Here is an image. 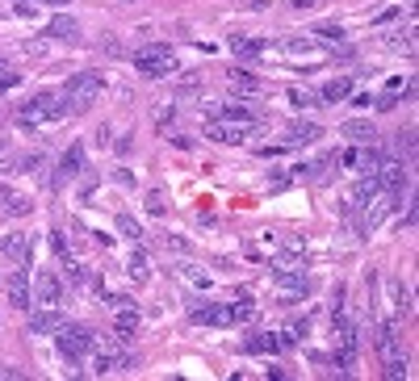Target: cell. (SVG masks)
I'll use <instances>...</instances> for the list:
<instances>
[{"label": "cell", "mask_w": 419, "mask_h": 381, "mask_svg": "<svg viewBox=\"0 0 419 381\" xmlns=\"http://www.w3.org/2000/svg\"><path fill=\"white\" fill-rule=\"evenodd\" d=\"M134 67H139L147 80H164V76H172V71H176V55H172L164 42H151V46L134 50Z\"/></svg>", "instance_id": "1"}, {"label": "cell", "mask_w": 419, "mask_h": 381, "mask_svg": "<svg viewBox=\"0 0 419 381\" xmlns=\"http://www.w3.org/2000/svg\"><path fill=\"white\" fill-rule=\"evenodd\" d=\"M97 348V331L92 327H80V323H63L59 327V352L67 357V361H80V357H88Z\"/></svg>", "instance_id": "2"}, {"label": "cell", "mask_w": 419, "mask_h": 381, "mask_svg": "<svg viewBox=\"0 0 419 381\" xmlns=\"http://www.w3.org/2000/svg\"><path fill=\"white\" fill-rule=\"evenodd\" d=\"M101 88H105L101 71H76V76H67V84H63V101H71V105H88V101L101 96Z\"/></svg>", "instance_id": "3"}, {"label": "cell", "mask_w": 419, "mask_h": 381, "mask_svg": "<svg viewBox=\"0 0 419 381\" xmlns=\"http://www.w3.org/2000/svg\"><path fill=\"white\" fill-rule=\"evenodd\" d=\"M374 176H378L382 193H395V197H399V193L407 189V168H403L399 159H386V155H382V164H378V172H374Z\"/></svg>", "instance_id": "4"}, {"label": "cell", "mask_w": 419, "mask_h": 381, "mask_svg": "<svg viewBox=\"0 0 419 381\" xmlns=\"http://www.w3.org/2000/svg\"><path fill=\"white\" fill-rule=\"evenodd\" d=\"M273 281L285 289V302H298V298L311 289V277H306L302 268H281V264H277V268H273Z\"/></svg>", "instance_id": "5"}, {"label": "cell", "mask_w": 419, "mask_h": 381, "mask_svg": "<svg viewBox=\"0 0 419 381\" xmlns=\"http://www.w3.org/2000/svg\"><path fill=\"white\" fill-rule=\"evenodd\" d=\"M34 302H38V306H55V302H63V281H59L50 268H42V273L34 277Z\"/></svg>", "instance_id": "6"}, {"label": "cell", "mask_w": 419, "mask_h": 381, "mask_svg": "<svg viewBox=\"0 0 419 381\" xmlns=\"http://www.w3.org/2000/svg\"><path fill=\"white\" fill-rule=\"evenodd\" d=\"M8 302L17 306V310H29L34 306V294H29V273H25V264H17L13 273H8Z\"/></svg>", "instance_id": "7"}, {"label": "cell", "mask_w": 419, "mask_h": 381, "mask_svg": "<svg viewBox=\"0 0 419 381\" xmlns=\"http://www.w3.org/2000/svg\"><path fill=\"white\" fill-rule=\"evenodd\" d=\"M206 138H214V143H243L248 134H243V126H235V122H222V117H210L206 122Z\"/></svg>", "instance_id": "8"}, {"label": "cell", "mask_w": 419, "mask_h": 381, "mask_svg": "<svg viewBox=\"0 0 419 381\" xmlns=\"http://www.w3.org/2000/svg\"><path fill=\"white\" fill-rule=\"evenodd\" d=\"M63 323H67V319H63L55 306H42L38 315H29V327H25V331H29V336H50V331H59Z\"/></svg>", "instance_id": "9"}, {"label": "cell", "mask_w": 419, "mask_h": 381, "mask_svg": "<svg viewBox=\"0 0 419 381\" xmlns=\"http://www.w3.org/2000/svg\"><path fill=\"white\" fill-rule=\"evenodd\" d=\"M0 252H4V256H13L17 264H25V268H29V256H34V239H29V235H8V239H0Z\"/></svg>", "instance_id": "10"}, {"label": "cell", "mask_w": 419, "mask_h": 381, "mask_svg": "<svg viewBox=\"0 0 419 381\" xmlns=\"http://www.w3.org/2000/svg\"><path fill=\"white\" fill-rule=\"evenodd\" d=\"M323 138V126L319 122H294L290 130H285V143L290 147H302V143H319Z\"/></svg>", "instance_id": "11"}, {"label": "cell", "mask_w": 419, "mask_h": 381, "mask_svg": "<svg viewBox=\"0 0 419 381\" xmlns=\"http://www.w3.org/2000/svg\"><path fill=\"white\" fill-rule=\"evenodd\" d=\"M80 172H84V147L71 143V147L63 151V159H59V180H71V176H80Z\"/></svg>", "instance_id": "12"}, {"label": "cell", "mask_w": 419, "mask_h": 381, "mask_svg": "<svg viewBox=\"0 0 419 381\" xmlns=\"http://www.w3.org/2000/svg\"><path fill=\"white\" fill-rule=\"evenodd\" d=\"M319 96H323V105H340V101H348V96H353V80H348V76H340V80H327Z\"/></svg>", "instance_id": "13"}, {"label": "cell", "mask_w": 419, "mask_h": 381, "mask_svg": "<svg viewBox=\"0 0 419 381\" xmlns=\"http://www.w3.org/2000/svg\"><path fill=\"white\" fill-rule=\"evenodd\" d=\"M340 134H348V143H357V147H369V143H378V130H374V122H344V130Z\"/></svg>", "instance_id": "14"}, {"label": "cell", "mask_w": 419, "mask_h": 381, "mask_svg": "<svg viewBox=\"0 0 419 381\" xmlns=\"http://www.w3.org/2000/svg\"><path fill=\"white\" fill-rule=\"evenodd\" d=\"M46 34H50V38H63V42H76V38H80V25H76L71 17H55V21L46 25Z\"/></svg>", "instance_id": "15"}, {"label": "cell", "mask_w": 419, "mask_h": 381, "mask_svg": "<svg viewBox=\"0 0 419 381\" xmlns=\"http://www.w3.org/2000/svg\"><path fill=\"white\" fill-rule=\"evenodd\" d=\"M231 50H235V55L256 59V55L264 50V42H260V38H248V34H231Z\"/></svg>", "instance_id": "16"}, {"label": "cell", "mask_w": 419, "mask_h": 381, "mask_svg": "<svg viewBox=\"0 0 419 381\" xmlns=\"http://www.w3.org/2000/svg\"><path fill=\"white\" fill-rule=\"evenodd\" d=\"M126 277L134 281V285H143L147 281V252L139 247V252H130V260H126Z\"/></svg>", "instance_id": "17"}, {"label": "cell", "mask_w": 419, "mask_h": 381, "mask_svg": "<svg viewBox=\"0 0 419 381\" xmlns=\"http://www.w3.org/2000/svg\"><path fill=\"white\" fill-rule=\"evenodd\" d=\"M46 168H50V159H46L42 151H29V155L21 159V172H29V176H38V180H46Z\"/></svg>", "instance_id": "18"}, {"label": "cell", "mask_w": 419, "mask_h": 381, "mask_svg": "<svg viewBox=\"0 0 419 381\" xmlns=\"http://www.w3.org/2000/svg\"><path fill=\"white\" fill-rule=\"evenodd\" d=\"M390 294H395V315H411V289L399 277H390Z\"/></svg>", "instance_id": "19"}, {"label": "cell", "mask_w": 419, "mask_h": 381, "mask_svg": "<svg viewBox=\"0 0 419 381\" xmlns=\"http://www.w3.org/2000/svg\"><path fill=\"white\" fill-rule=\"evenodd\" d=\"M227 80H231V88H239V92H260V80L248 76V71H239V67H231Z\"/></svg>", "instance_id": "20"}, {"label": "cell", "mask_w": 419, "mask_h": 381, "mask_svg": "<svg viewBox=\"0 0 419 381\" xmlns=\"http://www.w3.org/2000/svg\"><path fill=\"white\" fill-rule=\"evenodd\" d=\"M281 344H277V336L269 331V336H248L243 340V352H277Z\"/></svg>", "instance_id": "21"}, {"label": "cell", "mask_w": 419, "mask_h": 381, "mask_svg": "<svg viewBox=\"0 0 419 381\" xmlns=\"http://www.w3.org/2000/svg\"><path fill=\"white\" fill-rule=\"evenodd\" d=\"M29 210H34V197H25V193H13L4 201V214H13V218H25Z\"/></svg>", "instance_id": "22"}, {"label": "cell", "mask_w": 419, "mask_h": 381, "mask_svg": "<svg viewBox=\"0 0 419 381\" xmlns=\"http://www.w3.org/2000/svg\"><path fill=\"white\" fill-rule=\"evenodd\" d=\"M315 38H323V42H344V25H340V21H319V25H315Z\"/></svg>", "instance_id": "23"}, {"label": "cell", "mask_w": 419, "mask_h": 381, "mask_svg": "<svg viewBox=\"0 0 419 381\" xmlns=\"http://www.w3.org/2000/svg\"><path fill=\"white\" fill-rule=\"evenodd\" d=\"M395 151L407 155V159H416V130H399L395 134Z\"/></svg>", "instance_id": "24"}, {"label": "cell", "mask_w": 419, "mask_h": 381, "mask_svg": "<svg viewBox=\"0 0 419 381\" xmlns=\"http://www.w3.org/2000/svg\"><path fill=\"white\" fill-rule=\"evenodd\" d=\"M118 231H122V235H126V239H134V243H139V239H143V227H139V222H134V218H130V214H118Z\"/></svg>", "instance_id": "25"}, {"label": "cell", "mask_w": 419, "mask_h": 381, "mask_svg": "<svg viewBox=\"0 0 419 381\" xmlns=\"http://www.w3.org/2000/svg\"><path fill=\"white\" fill-rule=\"evenodd\" d=\"M285 96H290V105H294V109H306V105H319V101H315L311 92H302V88H290Z\"/></svg>", "instance_id": "26"}, {"label": "cell", "mask_w": 419, "mask_h": 381, "mask_svg": "<svg viewBox=\"0 0 419 381\" xmlns=\"http://www.w3.org/2000/svg\"><path fill=\"white\" fill-rule=\"evenodd\" d=\"M147 210H151V214H164V193H159V189L147 193Z\"/></svg>", "instance_id": "27"}, {"label": "cell", "mask_w": 419, "mask_h": 381, "mask_svg": "<svg viewBox=\"0 0 419 381\" xmlns=\"http://www.w3.org/2000/svg\"><path fill=\"white\" fill-rule=\"evenodd\" d=\"M374 105L386 113V109H395V105H399V96H395V92H382V96H374Z\"/></svg>", "instance_id": "28"}, {"label": "cell", "mask_w": 419, "mask_h": 381, "mask_svg": "<svg viewBox=\"0 0 419 381\" xmlns=\"http://www.w3.org/2000/svg\"><path fill=\"white\" fill-rule=\"evenodd\" d=\"M399 17V4H390V8H382L378 17H374V25H386V21H395Z\"/></svg>", "instance_id": "29"}, {"label": "cell", "mask_w": 419, "mask_h": 381, "mask_svg": "<svg viewBox=\"0 0 419 381\" xmlns=\"http://www.w3.org/2000/svg\"><path fill=\"white\" fill-rule=\"evenodd\" d=\"M55 252H59V256H63V260H67V256H71V247H67V239H63V235H59V231H55Z\"/></svg>", "instance_id": "30"}, {"label": "cell", "mask_w": 419, "mask_h": 381, "mask_svg": "<svg viewBox=\"0 0 419 381\" xmlns=\"http://www.w3.org/2000/svg\"><path fill=\"white\" fill-rule=\"evenodd\" d=\"M290 4H294V8H298V13H302V8H319V4H323V0H290Z\"/></svg>", "instance_id": "31"}, {"label": "cell", "mask_w": 419, "mask_h": 381, "mask_svg": "<svg viewBox=\"0 0 419 381\" xmlns=\"http://www.w3.org/2000/svg\"><path fill=\"white\" fill-rule=\"evenodd\" d=\"M8 197H13V189H8V185H0V206H4Z\"/></svg>", "instance_id": "32"}, {"label": "cell", "mask_w": 419, "mask_h": 381, "mask_svg": "<svg viewBox=\"0 0 419 381\" xmlns=\"http://www.w3.org/2000/svg\"><path fill=\"white\" fill-rule=\"evenodd\" d=\"M4 155H8V138H0V164H4Z\"/></svg>", "instance_id": "33"}, {"label": "cell", "mask_w": 419, "mask_h": 381, "mask_svg": "<svg viewBox=\"0 0 419 381\" xmlns=\"http://www.w3.org/2000/svg\"><path fill=\"white\" fill-rule=\"evenodd\" d=\"M0 71H4V63H0Z\"/></svg>", "instance_id": "34"}]
</instances>
